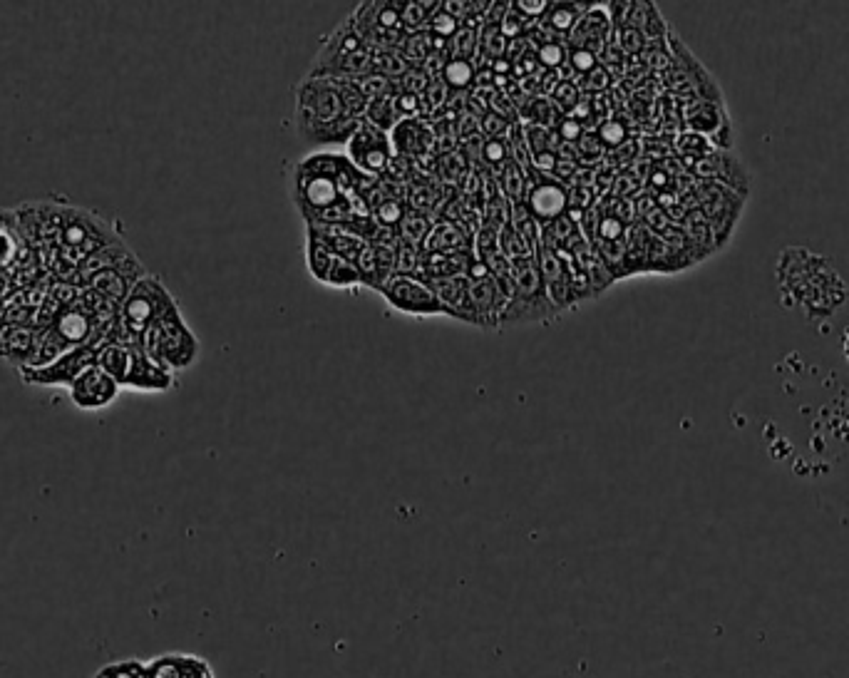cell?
Returning a JSON list of instances; mask_svg holds the SVG:
<instances>
[{
    "instance_id": "6da1fadb",
    "label": "cell",
    "mask_w": 849,
    "mask_h": 678,
    "mask_svg": "<svg viewBox=\"0 0 849 678\" xmlns=\"http://www.w3.org/2000/svg\"><path fill=\"white\" fill-rule=\"evenodd\" d=\"M15 212L20 234L40 256L55 281L75 286V276L87 261L120 241L115 224L85 207L65 202H23Z\"/></svg>"
},
{
    "instance_id": "7a4b0ae2",
    "label": "cell",
    "mask_w": 849,
    "mask_h": 678,
    "mask_svg": "<svg viewBox=\"0 0 849 678\" xmlns=\"http://www.w3.org/2000/svg\"><path fill=\"white\" fill-rule=\"evenodd\" d=\"M293 122L298 140L311 147L348 145L363 120H353L333 77H303L293 90Z\"/></svg>"
},
{
    "instance_id": "3957f363",
    "label": "cell",
    "mask_w": 849,
    "mask_h": 678,
    "mask_svg": "<svg viewBox=\"0 0 849 678\" xmlns=\"http://www.w3.org/2000/svg\"><path fill=\"white\" fill-rule=\"evenodd\" d=\"M97 366L110 373L122 390L135 393H167L177 385V376L159 368L142 348L122 343H102L97 351Z\"/></svg>"
},
{
    "instance_id": "277c9868",
    "label": "cell",
    "mask_w": 849,
    "mask_h": 678,
    "mask_svg": "<svg viewBox=\"0 0 849 678\" xmlns=\"http://www.w3.org/2000/svg\"><path fill=\"white\" fill-rule=\"evenodd\" d=\"M373 50L365 48L360 35L355 33L351 20H343L341 25L328 33L318 53L313 55L308 77H346V80H360V77L373 73Z\"/></svg>"
},
{
    "instance_id": "5b68a950",
    "label": "cell",
    "mask_w": 849,
    "mask_h": 678,
    "mask_svg": "<svg viewBox=\"0 0 849 678\" xmlns=\"http://www.w3.org/2000/svg\"><path fill=\"white\" fill-rule=\"evenodd\" d=\"M142 351L157 363L159 368L169 371L172 376L189 371L197 366L199 353H202V343H199L197 333L182 316V311L172 313V316L162 318L154 323L147 333L142 336Z\"/></svg>"
},
{
    "instance_id": "8992f818",
    "label": "cell",
    "mask_w": 849,
    "mask_h": 678,
    "mask_svg": "<svg viewBox=\"0 0 849 678\" xmlns=\"http://www.w3.org/2000/svg\"><path fill=\"white\" fill-rule=\"evenodd\" d=\"M182 311L179 301L174 299L172 291L167 289L159 276L147 274L130 289L127 299L120 306V323L142 348V336L159 323L162 318Z\"/></svg>"
},
{
    "instance_id": "52a82bcc",
    "label": "cell",
    "mask_w": 849,
    "mask_h": 678,
    "mask_svg": "<svg viewBox=\"0 0 849 678\" xmlns=\"http://www.w3.org/2000/svg\"><path fill=\"white\" fill-rule=\"evenodd\" d=\"M512 296H509L507 308L502 313L499 326H519V323H549L554 321L557 311L547 299L544 281L539 276L537 261L529 259L512 261Z\"/></svg>"
},
{
    "instance_id": "ba28073f",
    "label": "cell",
    "mask_w": 849,
    "mask_h": 678,
    "mask_svg": "<svg viewBox=\"0 0 849 678\" xmlns=\"http://www.w3.org/2000/svg\"><path fill=\"white\" fill-rule=\"evenodd\" d=\"M353 30L360 35L365 48L375 50H398L405 40L403 15H400V0H368L358 3L348 15Z\"/></svg>"
},
{
    "instance_id": "9c48e42d",
    "label": "cell",
    "mask_w": 849,
    "mask_h": 678,
    "mask_svg": "<svg viewBox=\"0 0 849 678\" xmlns=\"http://www.w3.org/2000/svg\"><path fill=\"white\" fill-rule=\"evenodd\" d=\"M346 157L351 159L353 167H358L363 174L383 177L385 169L390 167V162H393L395 157L390 132H383L380 127L363 120L358 125V130L353 132L351 140H348Z\"/></svg>"
},
{
    "instance_id": "30bf717a",
    "label": "cell",
    "mask_w": 849,
    "mask_h": 678,
    "mask_svg": "<svg viewBox=\"0 0 849 678\" xmlns=\"http://www.w3.org/2000/svg\"><path fill=\"white\" fill-rule=\"evenodd\" d=\"M100 346L102 343H87V346L72 348V351L63 353V356L55 358L48 366L23 368V371L18 373L25 385H35V388H58V385L70 388L85 368L97 366V351H100Z\"/></svg>"
},
{
    "instance_id": "8fae6325",
    "label": "cell",
    "mask_w": 849,
    "mask_h": 678,
    "mask_svg": "<svg viewBox=\"0 0 849 678\" xmlns=\"http://www.w3.org/2000/svg\"><path fill=\"white\" fill-rule=\"evenodd\" d=\"M380 296H383L385 303H388L393 311L405 313V316H447V311L442 308V303L437 301V296L432 294L430 286H427L423 279H418V276H393V279L385 284V289L380 291Z\"/></svg>"
},
{
    "instance_id": "7c38bea8",
    "label": "cell",
    "mask_w": 849,
    "mask_h": 678,
    "mask_svg": "<svg viewBox=\"0 0 849 678\" xmlns=\"http://www.w3.org/2000/svg\"><path fill=\"white\" fill-rule=\"evenodd\" d=\"M72 405L85 413H97V410H107L117 398H120L122 388L110 373L102 371L100 366H90L75 378V383L68 388Z\"/></svg>"
},
{
    "instance_id": "4fadbf2b",
    "label": "cell",
    "mask_w": 849,
    "mask_h": 678,
    "mask_svg": "<svg viewBox=\"0 0 849 678\" xmlns=\"http://www.w3.org/2000/svg\"><path fill=\"white\" fill-rule=\"evenodd\" d=\"M527 209L532 217L537 219L539 226L554 222V219L564 217L569 212V194H566V184L554 177H544L532 169L529 174V189H527Z\"/></svg>"
},
{
    "instance_id": "5bb4252c",
    "label": "cell",
    "mask_w": 849,
    "mask_h": 678,
    "mask_svg": "<svg viewBox=\"0 0 849 678\" xmlns=\"http://www.w3.org/2000/svg\"><path fill=\"white\" fill-rule=\"evenodd\" d=\"M38 346L40 333L35 323L0 321V358L10 366H18V371L33 366Z\"/></svg>"
},
{
    "instance_id": "9a60e30c",
    "label": "cell",
    "mask_w": 849,
    "mask_h": 678,
    "mask_svg": "<svg viewBox=\"0 0 849 678\" xmlns=\"http://www.w3.org/2000/svg\"><path fill=\"white\" fill-rule=\"evenodd\" d=\"M611 35H614V23H611L609 13H606L604 3H594L584 13V18L576 23V28L571 30L566 45L576 50H589V53L599 55L609 48Z\"/></svg>"
},
{
    "instance_id": "2e32d148",
    "label": "cell",
    "mask_w": 849,
    "mask_h": 678,
    "mask_svg": "<svg viewBox=\"0 0 849 678\" xmlns=\"http://www.w3.org/2000/svg\"><path fill=\"white\" fill-rule=\"evenodd\" d=\"M25 264H40V256L28 246L20 234L15 212H0V276L25 274Z\"/></svg>"
},
{
    "instance_id": "e0dca14e",
    "label": "cell",
    "mask_w": 849,
    "mask_h": 678,
    "mask_svg": "<svg viewBox=\"0 0 849 678\" xmlns=\"http://www.w3.org/2000/svg\"><path fill=\"white\" fill-rule=\"evenodd\" d=\"M355 269H358L363 286L380 294L395 276V244H365L355 261Z\"/></svg>"
},
{
    "instance_id": "ac0fdd59",
    "label": "cell",
    "mask_w": 849,
    "mask_h": 678,
    "mask_svg": "<svg viewBox=\"0 0 849 678\" xmlns=\"http://www.w3.org/2000/svg\"><path fill=\"white\" fill-rule=\"evenodd\" d=\"M390 140H393L395 154L405 159H425L435 147V135L425 117L400 120L390 132Z\"/></svg>"
},
{
    "instance_id": "d6986e66",
    "label": "cell",
    "mask_w": 849,
    "mask_h": 678,
    "mask_svg": "<svg viewBox=\"0 0 849 678\" xmlns=\"http://www.w3.org/2000/svg\"><path fill=\"white\" fill-rule=\"evenodd\" d=\"M147 678H216L212 664L197 654H162L147 661Z\"/></svg>"
},
{
    "instance_id": "ffe728a7",
    "label": "cell",
    "mask_w": 849,
    "mask_h": 678,
    "mask_svg": "<svg viewBox=\"0 0 849 678\" xmlns=\"http://www.w3.org/2000/svg\"><path fill=\"white\" fill-rule=\"evenodd\" d=\"M475 259H477L475 249L457 251V254H425L423 251L418 279L445 281V279H457V276H467L470 274L472 264H475Z\"/></svg>"
},
{
    "instance_id": "44dd1931",
    "label": "cell",
    "mask_w": 849,
    "mask_h": 678,
    "mask_svg": "<svg viewBox=\"0 0 849 678\" xmlns=\"http://www.w3.org/2000/svg\"><path fill=\"white\" fill-rule=\"evenodd\" d=\"M475 249V234L462 224L450 222V219H437L427 236L423 251L425 254H457V251Z\"/></svg>"
},
{
    "instance_id": "7402d4cb",
    "label": "cell",
    "mask_w": 849,
    "mask_h": 678,
    "mask_svg": "<svg viewBox=\"0 0 849 678\" xmlns=\"http://www.w3.org/2000/svg\"><path fill=\"white\" fill-rule=\"evenodd\" d=\"M432 289V294L437 296V301L442 303V308L447 311V318H455V321L470 323L472 326V313H470V299H467V289H470V279L467 276H457V279H445V281H425Z\"/></svg>"
},
{
    "instance_id": "603a6c76",
    "label": "cell",
    "mask_w": 849,
    "mask_h": 678,
    "mask_svg": "<svg viewBox=\"0 0 849 678\" xmlns=\"http://www.w3.org/2000/svg\"><path fill=\"white\" fill-rule=\"evenodd\" d=\"M591 5L594 3H579V0H564V3L562 0H557V3H554L552 0V5H549L547 15L542 18V25H539V28L552 33L554 38L566 40Z\"/></svg>"
},
{
    "instance_id": "cb8c5ba5",
    "label": "cell",
    "mask_w": 849,
    "mask_h": 678,
    "mask_svg": "<svg viewBox=\"0 0 849 678\" xmlns=\"http://www.w3.org/2000/svg\"><path fill=\"white\" fill-rule=\"evenodd\" d=\"M338 256L333 254L331 246L326 244V239L321 236V231L316 226H306V266L308 274L318 281V284L326 286L328 271H331L333 261Z\"/></svg>"
},
{
    "instance_id": "d4e9b609",
    "label": "cell",
    "mask_w": 849,
    "mask_h": 678,
    "mask_svg": "<svg viewBox=\"0 0 849 678\" xmlns=\"http://www.w3.org/2000/svg\"><path fill=\"white\" fill-rule=\"evenodd\" d=\"M445 40H437L430 30H420V33L405 35L403 45L398 48V55L410 65V68H423V63L435 53Z\"/></svg>"
},
{
    "instance_id": "484cf974",
    "label": "cell",
    "mask_w": 849,
    "mask_h": 678,
    "mask_svg": "<svg viewBox=\"0 0 849 678\" xmlns=\"http://www.w3.org/2000/svg\"><path fill=\"white\" fill-rule=\"evenodd\" d=\"M442 8V0H400L405 33H420L430 28V20Z\"/></svg>"
},
{
    "instance_id": "4316f807",
    "label": "cell",
    "mask_w": 849,
    "mask_h": 678,
    "mask_svg": "<svg viewBox=\"0 0 849 678\" xmlns=\"http://www.w3.org/2000/svg\"><path fill=\"white\" fill-rule=\"evenodd\" d=\"M480 25L482 23H477V20L460 25L455 38L447 43L452 60H467V63H475V58L480 55Z\"/></svg>"
},
{
    "instance_id": "83f0119b",
    "label": "cell",
    "mask_w": 849,
    "mask_h": 678,
    "mask_svg": "<svg viewBox=\"0 0 849 678\" xmlns=\"http://www.w3.org/2000/svg\"><path fill=\"white\" fill-rule=\"evenodd\" d=\"M432 226H435V219H432V214L418 212V209H410L405 212L403 222L398 226V239L400 241H408V244L420 246L423 249L427 236H430Z\"/></svg>"
},
{
    "instance_id": "f1b7e54d",
    "label": "cell",
    "mask_w": 849,
    "mask_h": 678,
    "mask_svg": "<svg viewBox=\"0 0 849 678\" xmlns=\"http://www.w3.org/2000/svg\"><path fill=\"white\" fill-rule=\"evenodd\" d=\"M475 63H467V60H450L445 65V70L440 73V80L450 87V92H467L475 85Z\"/></svg>"
},
{
    "instance_id": "f546056e",
    "label": "cell",
    "mask_w": 849,
    "mask_h": 678,
    "mask_svg": "<svg viewBox=\"0 0 849 678\" xmlns=\"http://www.w3.org/2000/svg\"><path fill=\"white\" fill-rule=\"evenodd\" d=\"M338 85V92H341V100L343 105H346L348 115L353 117V120H365V110H368V97L363 95V90H360L358 80H346V77H333Z\"/></svg>"
},
{
    "instance_id": "4dcf8cb0",
    "label": "cell",
    "mask_w": 849,
    "mask_h": 678,
    "mask_svg": "<svg viewBox=\"0 0 849 678\" xmlns=\"http://www.w3.org/2000/svg\"><path fill=\"white\" fill-rule=\"evenodd\" d=\"M360 90H363V95L368 97V102H378V100H393V97H398L400 85L398 80H390V77L383 75H365L358 80Z\"/></svg>"
},
{
    "instance_id": "1f68e13d",
    "label": "cell",
    "mask_w": 849,
    "mask_h": 678,
    "mask_svg": "<svg viewBox=\"0 0 849 678\" xmlns=\"http://www.w3.org/2000/svg\"><path fill=\"white\" fill-rule=\"evenodd\" d=\"M365 120L370 122V125L380 127L383 132H393V127L398 125L403 117H400L398 105H395V97L393 100H378V102H368V110H365Z\"/></svg>"
},
{
    "instance_id": "d6a6232c",
    "label": "cell",
    "mask_w": 849,
    "mask_h": 678,
    "mask_svg": "<svg viewBox=\"0 0 849 678\" xmlns=\"http://www.w3.org/2000/svg\"><path fill=\"white\" fill-rule=\"evenodd\" d=\"M507 43L509 40L504 38L499 25L495 23L480 25V53L485 55L490 63H497V60L504 58V53H507Z\"/></svg>"
},
{
    "instance_id": "836d02e7",
    "label": "cell",
    "mask_w": 849,
    "mask_h": 678,
    "mask_svg": "<svg viewBox=\"0 0 849 678\" xmlns=\"http://www.w3.org/2000/svg\"><path fill=\"white\" fill-rule=\"evenodd\" d=\"M375 53V50H373ZM410 70V65L405 63L398 55V50H380L373 55V73L390 77V80H400Z\"/></svg>"
},
{
    "instance_id": "e575fe53",
    "label": "cell",
    "mask_w": 849,
    "mask_h": 678,
    "mask_svg": "<svg viewBox=\"0 0 849 678\" xmlns=\"http://www.w3.org/2000/svg\"><path fill=\"white\" fill-rule=\"evenodd\" d=\"M326 286H331V289H353V286H363V281H360V274L358 269H355V264H351V261L336 259L333 261L331 271H328Z\"/></svg>"
},
{
    "instance_id": "d590c367",
    "label": "cell",
    "mask_w": 849,
    "mask_h": 678,
    "mask_svg": "<svg viewBox=\"0 0 849 678\" xmlns=\"http://www.w3.org/2000/svg\"><path fill=\"white\" fill-rule=\"evenodd\" d=\"M549 100L557 105V110L562 112V115L571 117V115H574L576 107H579V102H581L579 100V87H576L571 80H559L557 85H554L552 97H549Z\"/></svg>"
},
{
    "instance_id": "8d00e7d4",
    "label": "cell",
    "mask_w": 849,
    "mask_h": 678,
    "mask_svg": "<svg viewBox=\"0 0 849 678\" xmlns=\"http://www.w3.org/2000/svg\"><path fill=\"white\" fill-rule=\"evenodd\" d=\"M514 122H509L507 117L497 115V112L487 110L480 117V135L485 140H509V132H512Z\"/></svg>"
},
{
    "instance_id": "74e56055",
    "label": "cell",
    "mask_w": 849,
    "mask_h": 678,
    "mask_svg": "<svg viewBox=\"0 0 849 678\" xmlns=\"http://www.w3.org/2000/svg\"><path fill=\"white\" fill-rule=\"evenodd\" d=\"M566 55H569V45L562 43V40H547L537 50V60L544 70L562 68L566 63Z\"/></svg>"
},
{
    "instance_id": "f35d334b",
    "label": "cell",
    "mask_w": 849,
    "mask_h": 678,
    "mask_svg": "<svg viewBox=\"0 0 849 678\" xmlns=\"http://www.w3.org/2000/svg\"><path fill=\"white\" fill-rule=\"evenodd\" d=\"M95 678H147V664L144 661H117V664H107L100 669Z\"/></svg>"
},
{
    "instance_id": "ab89813d",
    "label": "cell",
    "mask_w": 849,
    "mask_h": 678,
    "mask_svg": "<svg viewBox=\"0 0 849 678\" xmlns=\"http://www.w3.org/2000/svg\"><path fill=\"white\" fill-rule=\"evenodd\" d=\"M430 30L432 35H435L437 40H445V43H450L452 38H455V33L457 30H460V23H457L455 18H452V15H447L445 10H437V15L435 18L430 20Z\"/></svg>"
},
{
    "instance_id": "60d3db41",
    "label": "cell",
    "mask_w": 849,
    "mask_h": 678,
    "mask_svg": "<svg viewBox=\"0 0 849 678\" xmlns=\"http://www.w3.org/2000/svg\"><path fill=\"white\" fill-rule=\"evenodd\" d=\"M566 65H569L571 70H574L576 75H589L591 70L599 68V55L589 53V50H576L569 48V55H566Z\"/></svg>"
},
{
    "instance_id": "b9f144b4",
    "label": "cell",
    "mask_w": 849,
    "mask_h": 678,
    "mask_svg": "<svg viewBox=\"0 0 849 678\" xmlns=\"http://www.w3.org/2000/svg\"><path fill=\"white\" fill-rule=\"evenodd\" d=\"M430 82H432V77L427 75L423 68H410L408 73L400 77L398 85H400V92H410V95L420 97L427 90V87H430Z\"/></svg>"
},
{
    "instance_id": "7bdbcfd3",
    "label": "cell",
    "mask_w": 849,
    "mask_h": 678,
    "mask_svg": "<svg viewBox=\"0 0 849 678\" xmlns=\"http://www.w3.org/2000/svg\"><path fill=\"white\" fill-rule=\"evenodd\" d=\"M527 23L529 20H524L522 15L512 8V3H509V10L504 13V18L499 20V30H502V35L507 40H517L524 38V33H527Z\"/></svg>"
},
{
    "instance_id": "ee69618b",
    "label": "cell",
    "mask_w": 849,
    "mask_h": 678,
    "mask_svg": "<svg viewBox=\"0 0 849 678\" xmlns=\"http://www.w3.org/2000/svg\"><path fill=\"white\" fill-rule=\"evenodd\" d=\"M549 5H552V0H512V8L524 20H542L547 15Z\"/></svg>"
},
{
    "instance_id": "f6af8a7d",
    "label": "cell",
    "mask_w": 849,
    "mask_h": 678,
    "mask_svg": "<svg viewBox=\"0 0 849 678\" xmlns=\"http://www.w3.org/2000/svg\"><path fill=\"white\" fill-rule=\"evenodd\" d=\"M599 142L604 147H609V150H616V147L624 145V125H619V122H604V127L599 130Z\"/></svg>"
},
{
    "instance_id": "bcb514c9",
    "label": "cell",
    "mask_w": 849,
    "mask_h": 678,
    "mask_svg": "<svg viewBox=\"0 0 849 678\" xmlns=\"http://www.w3.org/2000/svg\"><path fill=\"white\" fill-rule=\"evenodd\" d=\"M559 135H562V145L564 142H579L581 137H584V125H581L579 120H574V117H562V122H559Z\"/></svg>"
},
{
    "instance_id": "7dc6e473",
    "label": "cell",
    "mask_w": 849,
    "mask_h": 678,
    "mask_svg": "<svg viewBox=\"0 0 849 678\" xmlns=\"http://www.w3.org/2000/svg\"><path fill=\"white\" fill-rule=\"evenodd\" d=\"M579 152H581V159H584V162H591V159L599 157V154L604 152V145H601L599 137H596V135H589V132H584V137L579 140Z\"/></svg>"
},
{
    "instance_id": "c3c4849f",
    "label": "cell",
    "mask_w": 849,
    "mask_h": 678,
    "mask_svg": "<svg viewBox=\"0 0 849 678\" xmlns=\"http://www.w3.org/2000/svg\"><path fill=\"white\" fill-rule=\"evenodd\" d=\"M584 82H586V85H581V87H586V90L601 92L606 87V82H609V70H606L604 65H599V68L591 70L589 75H584Z\"/></svg>"
}]
</instances>
